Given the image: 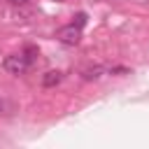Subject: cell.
<instances>
[{
    "label": "cell",
    "mask_w": 149,
    "mask_h": 149,
    "mask_svg": "<svg viewBox=\"0 0 149 149\" xmlns=\"http://www.w3.org/2000/svg\"><path fill=\"white\" fill-rule=\"evenodd\" d=\"M2 65H5V70L12 72V74H23V72L30 68V61H28L23 54H14V56H7Z\"/></svg>",
    "instance_id": "cell-1"
},
{
    "label": "cell",
    "mask_w": 149,
    "mask_h": 149,
    "mask_svg": "<svg viewBox=\"0 0 149 149\" xmlns=\"http://www.w3.org/2000/svg\"><path fill=\"white\" fill-rule=\"evenodd\" d=\"M79 33H81V28H77L74 23H70V26H65V28L58 30V40L63 44H77L79 42Z\"/></svg>",
    "instance_id": "cell-2"
},
{
    "label": "cell",
    "mask_w": 149,
    "mask_h": 149,
    "mask_svg": "<svg viewBox=\"0 0 149 149\" xmlns=\"http://www.w3.org/2000/svg\"><path fill=\"white\" fill-rule=\"evenodd\" d=\"M61 79H63V72H58V70H49V72L42 77V84H44L47 88H51V86L61 84Z\"/></svg>",
    "instance_id": "cell-3"
},
{
    "label": "cell",
    "mask_w": 149,
    "mask_h": 149,
    "mask_svg": "<svg viewBox=\"0 0 149 149\" xmlns=\"http://www.w3.org/2000/svg\"><path fill=\"white\" fill-rule=\"evenodd\" d=\"M102 72H105V70H102L100 65H95V68H91V70H86V72H84V79H86V81H91V79H98Z\"/></svg>",
    "instance_id": "cell-4"
},
{
    "label": "cell",
    "mask_w": 149,
    "mask_h": 149,
    "mask_svg": "<svg viewBox=\"0 0 149 149\" xmlns=\"http://www.w3.org/2000/svg\"><path fill=\"white\" fill-rule=\"evenodd\" d=\"M72 23H74L77 28H84V23H86V14H84V12H79V14L74 16V21H72Z\"/></svg>",
    "instance_id": "cell-5"
},
{
    "label": "cell",
    "mask_w": 149,
    "mask_h": 149,
    "mask_svg": "<svg viewBox=\"0 0 149 149\" xmlns=\"http://www.w3.org/2000/svg\"><path fill=\"white\" fill-rule=\"evenodd\" d=\"M9 2H12V5H26L28 0H9Z\"/></svg>",
    "instance_id": "cell-6"
}]
</instances>
